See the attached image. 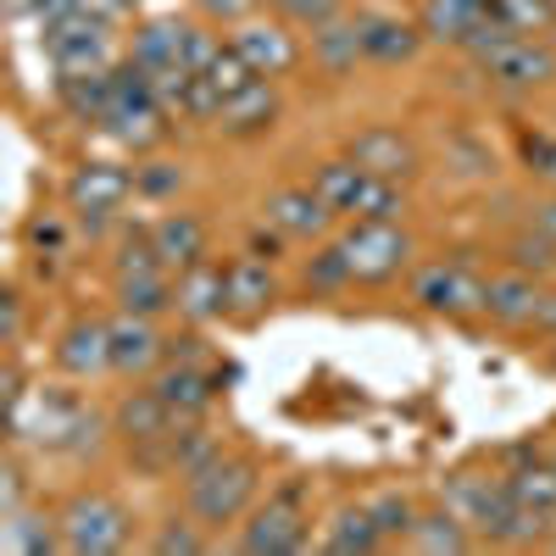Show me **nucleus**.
<instances>
[{
  "mask_svg": "<svg viewBox=\"0 0 556 556\" xmlns=\"http://www.w3.org/2000/svg\"><path fill=\"white\" fill-rule=\"evenodd\" d=\"M190 7H195L206 23H245V17H256L262 0H190Z\"/></svg>",
  "mask_w": 556,
  "mask_h": 556,
  "instance_id": "46",
  "label": "nucleus"
},
{
  "mask_svg": "<svg viewBox=\"0 0 556 556\" xmlns=\"http://www.w3.org/2000/svg\"><path fill=\"white\" fill-rule=\"evenodd\" d=\"M162 362H167L162 317H139V312L112 306V374L128 379V384H146Z\"/></svg>",
  "mask_w": 556,
  "mask_h": 556,
  "instance_id": "15",
  "label": "nucleus"
},
{
  "mask_svg": "<svg viewBox=\"0 0 556 556\" xmlns=\"http://www.w3.org/2000/svg\"><path fill=\"white\" fill-rule=\"evenodd\" d=\"M146 384H151L178 417H206L212 401H217V379L206 374V362H162Z\"/></svg>",
  "mask_w": 556,
  "mask_h": 556,
  "instance_id": "29",
  "label": "nucleus"
},
{
  "mask_svg": "<svg viewBox=\"0 0 556 556\" xmlns=\"http://www.w3.org/2000/svg\"><path fill=\"white\" fill-rule=\"evenodd\" d=\"M73 212H34L28 223H23V245H28V256H67V245H73Z\"/></svg>",
  "mask_w": 556,
  "mask_h": 556,
  "instance_id": "39",
  "label": "nucleus"
},
{
  "mask_svg": "<svg viewBox=\"0 0 556 556\" xmlns=\"http://www.w3.org/2000/svg\"><path fill=\"white\" fill-rule=\"evenodd\" d=\"M545 451H551V462H556V434H551V440H545Z\"/></svg>",
  "mask_w": 556,
  "mask_h": 556,
  "instance_id": "53",
  "label": "nucleus"
},
{
  "mask_svg": "<svg viewBox=\"0 0 556 556\" xmlns=\"http://www.w3.org/2000/svg\"><path fill=\"white\" fill-rule=\"evenodd\" d=\"M39 56L51 62L56 78H78V73H106L117 67V23L96 17V12H67V17H51L39 23Z\"/></svg>",
  "mask_w": 556,
  "mask_h": 556,
  "instance_id": "7",
  "label": "nucleus"
},
{
  "mask_svg": "<svg viewBox=\"0 0 556 556\" xmlns=\"http://www.w3.org/2000/svg\"><path fill=\"white\" fill-rule=\"evenodd\" d=\"M545 367H551V374H556V345H551V351H545Z\"/></svg>",
  "mask_w": 556,
  "mask_h": 556,
  "instance_id": "52",
  "label": "nucleus"
},
{
  "mask_svg": "<svg viewBox=\"0 0 556 556\" xmlns=\"http://www.w3.org/2000/svg\"><path fill=\"white\" fill-rule=\"evenodd\" d=\"M28 501H39L34 495V462L23 445H7V456H0V518L23 513Z\"/></svg>",
  "mask_w": 556,
  "mask_h": 556,
  "instance_id": "40",
  "label": "nucleus"
},
{
  "mask_svg": "<svg viewBox=\"0 0 556 556\" xmlns=\"http://www.w3.org/2000/svg\"><path fill=\"white\" fill-rule=\"evenodd\" d=\"M306 62H312L323 78H351V73L367 62L356 12H340V17H329V23L306 28Z\"/></svg>",
  "mask_w": 556,
  "mask_h": 556,
  "instance_id": "22",
  "label": "nucleus"
},
{
  "mask_svg": "<svg viewBox=\"0 0 556 556\" xmlns=\"http://www.w3.org/2000/svg\"><path fill=\"white\" fill-rule=\"evenodd\" d=\"M56 374L73 379V384H89V379H106L112 374V317H73L67 329L56 334Z\"/></svg>",
  "mask_w": 556,
  "mask_h": 556,
  "instance_id": "17",
  "label": "nucleus"
},
{
  "mask_svg": "<svg viewBox=\"0 0 556 556\" xmlns=\"http://www.w3.org/2000/svg\"><path fill=\"white\" fill-rule=\"evenodd\" d=\"M312 190H317L323 201L334 206V217H340V223H351V217L406 223V212H412V195H406V184H395V178H379V173L356 167V162H351L345 151L312 167Z\"/></svg>",
  "mask_w": 556,
  "mask_h": 556,
  "instance_id": "3",
  "label": "nucleus"
},
{
  "mask_svg": "<svg viewBox=\"0 0 556 556\" xmlns=\"http://www.w3.org/2000/svg\"><path fill=\"white\" fill-rule=\"evenodd\" d=\"M178 424V412L151 390V384H139V390H123L112 401V440L123 451H139V445H162Z\"/></svg>",
  "mask_w": 556,
  "mask_h": 556,
  "instance_id": "20",
  "label": "nucleus"
},
{
  "mask_svg": "<svg viewBox=\"0 0 556 556\" xmlns=\"http://www.w3.org/2000/svg\"><path fill=\"white\" fill-rule=\"evenodd\" d=\"M146 551L151 556H206L212 551V529L184 506V513H173V518H162L156 523V534L146 540Z\"/></svg>",
  "mask_w": 556,
  "mask_h": 556,
  "instance_id": "35",
  "label": "nucleus"
},
{
  "mask_svg": "<svg viewBox=\"0 0 556 556\" xmlns=\"http://www.w3.org/2000/svg\"><path fill=\"white\" fill-rule=\"evenodd\" d=\"M190 34H195V23H190V17H146V23H134L128 62H139L146 73L184 67V51H190Z\"/></svg>",
  "mask_w": 556,
  "mask_h": 556,
  "instance_id": "27",
  "label": "nucleus"
},
{
  "mask_svg": "<svg viewBox=\"0 0 556 556\" xmlns=\"http://www.w3.org/2000/svg\"><path fill=\"white\" fill-rule=\"evenodd\" d=\"M356 28H362V51H367V62H374V67H406L429 45L424 23L401 17V12H384V7H362L356 12Z\"/></svg>",
  "mask_w": 556,
  "mask_h": 556,
  "instance_id": "19",
  "label": "nucleus"
},
{
  "mask_svg": "<svg viewBox=\"0 0 556 556\" xmlns=\"http://www.w3.org/2000/svg\"><path fill=\"white\" fill-rule=\"evenodd\" d=\"M278 117H285V96H278L273 78L240 89V96H228V101L217 106V128H223L228 139H262Z\"/></svg>",
  "mask_w": 556,
  "mask_h": 556,
  "instance_id": "30",
  "label": "nucleus"
},
{
  "mask_svg": "<svg viewBox=\"0 0 556 556\" xmlns=\"http://www.w3.org/2000/svg\"><path fill=\"white\" fill-rule=\"evenodd\" d=\"M362 501H367V513H374V523L384 529L390 551H395V545H406V534H412L417 513H424V506H417V501H412L401 484H379V490H367Z\"/></svg>",
  "mask_w": 556,
  "mask_h": 556,
  "instance_id": "36",
  "label": "nucleus"
},
{
  "mask_svg": "<svg viewBox=\"0 0 556 556\" xmlns=\"http://www.w3.org/2000/svg\"><path fill=\"white\" fill-rule=\"evenodd\" d=\"M162 251L151 240V228H123L112 256H106V273H112V285H123V278H139V273H162ZM173 273V267H167Z\"/></svg>",
  "mask_w": 556,
  "mask_h": 556,
  "instance_id": "37",
  "label": "nucleus"
},
{
  "mask_svg": "<svg viewBox=\"0 0 556 556\" xmlns=\"http://www.w3.org/2000/svg\"><path fill=\"white\" fill-rule=\"evenodd\" d=\"M0 551L12 556H67L62 551V513L45 501H28L23 513L0 518Z\"/></svg>",
  "mask_w": 556,
  "mask_h": 556,
  "instance_id": "25",
  "label": "nucleus"
},
{
  "mask_svg": "<svg viewBox=\"0 0 556 556\" xmlns=\"http://www.w3.org/2000/svg\"><path fill=\"white\" fill-rule=\"evenodd\" d=\"M212 89H217V101H228V96H240V89H251V84H262V73L240 56V45L235 39H223V51L212 56V67L201 73Z\"/></svg>",
  "mask_w": 556,
  "mask_h": 556,
  "instance_id": "41",
  "label": "nucleus"
},
{
  "mask_svg": "<svg viewBox=\"0 0 556 556\" xmlns=\"http://www.w3.org/2000/svg\"><path fill=\"white\" fill-rule=\"evenodd\" d=\"M540 306H545V278H534L523 267H506V262L484 278V317L495 323V329H506V334L534 329Z\"/></svg>",
  "mask_w": 556,
  "mask_h": 556,
  "instance_id": "16",
  "label": "nucleus"
},
{
  "mask_svg": "<svg viewBox=\"0 0 556 556\" xmlns=\"http://www.w3.org/2000/svg\"><path fill=\"white\" fill-rule=\"evenodd\" d=\"M540 551H556V523H551V534H545V545Z\"/></svg>",
  "mask_w": 556,
  "mask_h": 556,
  "instance_id": "51",
  "label": "nucleus"
},
{
  "mask_svg": "<svg viewBox=\"0 0 556 556\" xmlns=\"http://www.w3.org/2000/svg\"><path fill=\"white\" fill-rule=\"evenodd\" d=\"M529 173H540L556 190V139H529Z\"/></svg>",
  "mask_w": 556,
  "mask_h": 556,
  "instance_id": "48",
  "label": "nucleus"
},
{
  "mask_svg": "<svg viewBox=\"0 0 556 556\" xmlns=\"http://www.w3.org/2000/svg\"><path fill=\"white\" fill-rule=\"evenodd\" d=\"M495 468L501 479L518 490L523 506H534V513H545L556 523V462L545 451V440H518V445H506L495 456Z\"/></svg>",
  "mask_w": 556,
  "mask_h": 556,
  "instance_id": "18",
  "label": "nucleus"
},
{
  "mask_svg": "<svg viewBox=\"0 0 556 556\" xmlns=\"http://www.w3.org/2000/svg\"><path fill=\"white\" fill-rule=\"evenodd\" d=\"M0 312H7V323H0V345L7 351H23V323H28V295L17 285H7V301H0Z\"/></svg>",
  "mask_w": 556,
  "mask_h": 556,
  "instance_id": "45",
  "label": "nucleus"
},
{
  "mask_svg": "<svg viewBox=\"0 0 556 556\" xmlns=\"http://www.w3.org/2000/svg\"><path fill=\"white\" fill-rule=\"evenodd\" d=\"M473 67H479L495 89L529 96V89L556 84V39H545V34H513V39H501L495 51L473 56Z\"/></svg>",
  "mask_w": 556,
  "mask_h": 556,
  "instance_id": "11",
  "label": "nucleus"
},
{
  "mask_svg": "<svg viewBox=\"0 0 556 556\" xmlns=\"http://www.w3.org/2000/svg\"><path fill=\"white\" fill-rule=\"evenodd\" d=\"M262 223L278 228L290 245H317V240L340 235V217H334L329 201L312 190V178L306 184H278V190L262 201Z\"/></svg>",
  "mask_w": 556,
  "mask_h": 556,
  "instance_id": "12",
  "label": "nucleus"
},
{
  "mask_svg": "<svg viewBox=\"0 0 556 556\" xmlns=\"http://www.w3.org/2000/svg\"><path fill=\"white\" fill-rule=\"evenodd\" d=\"M445 506H456L468 529L479 534V551H540L551 534V518L518 501V490L501 479V468L490 473H451L440 490Z\"/></svg>",
  "mask_w": 556,
  "mask_h": 556,
  "instance_id": "2",
  "label": "nucleus"
},
{
  "mask_svg": "<svg viewBox=\"0 0 556 556\" xmlns=\"http://www.w3.org/2000/svg\"><path fill=\"white\" fill-rule=\"evenodd\" d=\"M56 513H62V551L67 556H117L134 545V513L101 484L73 490Z\"/></svg>",
  "mask_w": 556,
  "mask_h": 556,
  "instance_id": "5",
  "label": "nucleus"
},
{
  "mask_svg": "<svg viewBox=\"0 0 556 556\" xmlns=\"http://www.w3.org/2000/svg\"><path fill=\"white\" fill-rule=\"evenodd\" d=\"M317 551H329V556H374V551H390V540L374 523V513H367V501H345V506L329 513V523H323Z\"/></svg>",
  "mask_w": 556,
  "mask_h": 556,
  "instance_id": "31",
  "label": "nucleus"
},
{
  "mask_svg": "<svg viewBox=\"0 0 556 556\" xmlns=\"http://www.w3.org/2000/svg\"><path fill=\"white\" fill-rule=\"evenodd\" d=\"M178 323L190 329H206V323L228 317V267L223 262H201L190 273H178V306H173Z\"/></svg>",
  "mask_w": 556,
  "mask_h": 556,
  "instance_id": "24",
  "label": "nucleus"
},
{
  "mask_svg": "<svg viewBox=\"0 0 556 556\" xmlns=\"http://www.w3.org/2000/svg\"><path fill=\"white\" fill-rule=\"evenodd\" d=\"M501 262L506 267H523V273H534V278H545V285H551V278H556V240H545L540 228L529 223V228H518V235L501 245Z\"/></svg>",
  "mask_w": 556,
  "mask_h": 556,
  "instance_id": "38",
  "label": "nucleus"
},
{
  "mask_svg": "<svg viewBox=\"0 0 556 556\" xmlns=\"http://www.w3.org/2000/svg\"><path fill=\"white\" fill-rule=\"evenodd\" d=\"M112 306L117 312H139V317H173L178 306V273H139V278H123L112 285Z\"/></svg>",
  "mask_w": 556,
  "mask_h": 556,
  "instance_id": "33",
  "label": "nucleus"
},
{
  "mask_svg": "<svg viewBox=\"0 0 556 556\" xmlns=\"http://www.w3.org/2000/svg\"><path fill=\"white\" fill-rule=\"evenodd\" d=\"M495 17L518 34H556V0H495Z\"/></svg>",
  "mask_w": 556,
  "mask_h": 556,
  "instance_id": "42",
  "label": "nucleus"
},
{
  "mask_svg": "<svg viewBox=\"0 0 556 556\" xmlns=\"http://www.w3.org/2000/svg\"><path fill=\"white\" fill-rule=\"evenodd\" d=\"M223 267H228V317L256 323V317H267L278 306V295H285L273 262L256 256V251H240L235 262H223Z\"/></svg>",
  "mask_w": 556,
  "mask_h": 556,
  "instance_id": "21",
  "label": "nucleus"
},
{
  "mask_svg": "<svg viewBox=\"0 0 556 556\" xmlns=\"http://www.w3.org/2000/svg\"><path fill=\"white\" fill-rule=\"evenodd\" d=\"M351 256V278L362 290H384L417 267V240L406 223H379V217H351L334 235Z\"/></svg>",
  "mask_w": 556,
  "mask_h": 556,
  "instance_id": "6",
  "label": "nucleus"
},
{
  "mask_svg": "<svg viewBox=\"0 0 556 556\" xmlns=\"http://www.w3.org/2000/svg\"><path fill=\"white\" fill-rule=\"evenodd\" d=\"M151 240H156V251L173 273H190V267L212 262V228L195 212H162L151 223Z\"/></svg>",
  "mask_w": 556,
  "mask_h": 556,
  "instance_id": "28",
  "label": "nucleus"
},
{
  "mask_svg": "<svg viewBox=\"0 0 556 556\" xmlns=\"http://www.w3.org/2000/svg\"><path fill=\"white\" fill-rule=\"evenodd\" d=\"M529 223L540 228L545 240H556V190L545 195V201H534V212H529Z\"/></svg>",
  "mask_w": 556,
  "mask_h": 556,
  "instance_id": "49",
  "label": "nucleus"
},
{
  "mask_svg": "<svg viewBox=\"0 0 556 556\" xmlns=\"http://www.w3.org/2000/svg\"><path fill=\"white\" fill-rule=\"evenodd\" d=\"M12 17H34V23H51V17H67L78 12V0H7Z\"/></svg>",
  "mask_w": 556,
  "mask_h": 556,
  "instance_id": "47",
  "label": "nucleus"
},
{
  "mask_svg": "<svg viewBox=\"0 0 556 556\" xmlns=\"http://www.w3.org/2000/svg\"><path fill=\"white\" fill-rule=\"evenodd\" d=\"M484 278L490 273L473 256L451 251V256H424L417 262L406 273V290H412V301L424 312H434L445 323H462V317H484Z\"/></svg>",
  "mask_w": 556,
  "mask_h": 556,
  "instance_id": "8",
  "label": "nucleus"
},
{
  "mask_svg": "<svg viewBox=\"0 0 556 556\" xmlns=\"http://www.w3.org/2000/svg\"><path fill=\"white\" fill-rule=\"evenodd\" d=\"M534 329H545V334H556V278L545 285V306H540V323Z\"/></svg>",
  "mask_w": 556,
  "mask_h": 556,
  "instance_id": "50",
  "label": "nucleus"
},
{
  "mask_svg": "<svg viewBox=\"0 0 556 556\" xmlns=\"http://www.w3.org/2000/svg\"><path fill=\"white\" fill-rule=\"evenodd\" d=\"M306 545H312V513H306L301 484H285L267 501H256L235 534V551H245V556H295Z\"/></svg>",
  "mask_w": 556,
  "mask_h": 556,
  "instance_id": "9",
  "label": "nucleus"
},
{
  "mask_svg": "<svg viewBox=\"0 0 556 556\" xmlns=\"http://www.w3.org/2000/svg\"><path fill=\"white\" fill-rule=\"evenodd\" d=\"M351 285H356V278H351V256H345L340 240H317L301 256V290L306 295H340Z\"/></svg>",
  "mask_w": 556,
  "mask_h": 556,
  "instance_id": "34",
  "label": "nucleus"
},
{
  "mask_svg": "<svg viewBox=\"0 0 556 556\" xmlns=\"http://www.w3.org/2000/svg\"><path fill=\"white\" fill-rule=\"evenodd\" d=\"M256 501H262V462L251 451H223L212 468L184 479V506H190L206 529L240 523Z\"/></svg>",
  "mask_w": 556,
  "mask_h": 556,
  "instance_id": "4",
  "label": "nucleus"
},
{
  "mask_svg": "<svg viewBox=\"0 0 556 556\" xmlns=\"http://www.w3.org/2000/svg\"><path fill=\"white\" fill-rule=\"evenodd\" d=\"M12 445L39 451V456H96L112 434V412L84 406L62 384H39L17 406H7Z\"/></svg>",
  "mask_w": 556,
  "mask_h": 556,
  "instance_id": "1",
  "label": "nucleus"
},
{
  "mask_svg": "<svg viewBox=\"0 0 556 556\" xmlns=\"http://www.w3.org/2000/svg\"><path fill=\"white\" fill-rule=\"evenodd\" d=\"M112 89H117L112 67H106V73L56 78V106H62L73 123H84V128H101V123H106V112H112Z\"/></svg>",
  "mask_w": 556,
  "mask_h": 556,
  "instance_id": "32",
  "label": "nucleus"
},
{
  "mask_svg": "<svg viewBox=\"0 0 556 556\" xmlns=\"http://www.w3.org/2000/svg\"><path fill=\"white\" fill-rule=\"evenodd\" d=\"M267 7L285 17V23H295V28H317V23H329V17H340L351 0H267Z\"/></svg>",
  "mask_w": 556,
  "mask_h": 556,
  "instance_id": "44",
  "label": "nucleus"
},
{
  "mask_svg": "<svg viewBox=\"0 0 556 556\" xmlns=\"http://www.w3.org/2000/svg\"><path fill=\"white\" fill-rule=\"evenodd\" d=\"M551 39H556V34H551Z\"/></svg>",
  "mask_w": 556,
  "mask_h": 556,
  "instance_id": "54",
  "label": "nucleus"
},
{
  "mask_svg": "<svg viewBox=\"0 0 556 556\" xmlns=\"http://www.w3.org/2000/svg\"><path fill=\"white\" fill-rule=\"evenodd\" d=\"M401 551H417V556H468V551H479V534L468 529V518H462L456 506L434 501V506L417 513V523H412Z\"/></svg>",
  "mask_w": 556,
  "mask_h": 556,
  "instance_id": "26",
  "label": "nucleus"
},
{
  "mask_svg": "<svg viewBox=\"0 0 556 556\" xmlns=\"http://www.w3.org/2000/svg\"><path fill=\"white\" fill-rule=\"evenodd\" d=\"M345 156L367 173L379 178H395V184H412L417 173H424V146L401 128V123H367L345 139Z\"/></svg>",
  "mask_w": 556,
  "mask_h": 556,
  "instance_id": "13",
  "label": "nucleus"
},
{
  "mask_svg": "<svg viewBox=\"0 0 556 556\" xmlns=\"http://www.w3.org/2000/svg\"><path fill=\"white\" fill-rule=\"evenodd\" d=\"M417 23H424L429 45H451V51H468V39L495 17V0H417Z\"/></svg>",
  "mask_w": 556,
  "mask_h": 556,
  "instance_id": "23",
  "label": "nucleus"
},
{
  "mask_svg": "<svg viewBox=\"0 0 556 556\" xmlns=\"http://www.w3.org/2000/svg\"><path fill=\"white\" fill-rule=\"evenodd\" d=\"M240 45V56L262 73V78H290L301 62H306V45H301V34H295V23H285V17H245V23H235V34H228Z\"/></svg>",
  "mask_w": 556,
  "mask_h": 556,
  "instance_id": "14",
  "label": "nucleus"
},
{
  "mask_svg": "<svg viewBox=\"0 0 556 556\" xmlns=\"http://www.w3.org/2000/svg\"><path fill=\"white\" fill-rule=\"evenodd\" d=\"M134 190L146 195V201H173V195L184 190V167L167 162V156H156V162H146V167H134Z\"/></svg>",
  "mask_w": 556,
  "mask_h": 556,
  "instance_id": "43",
  "label": "nucleus"
},
{
  "mask_svg": "<svg viewBox=\"0 0 556 556\" xmlns=\"http://www.w3.org/2000/svg\"><path fill=\"white\" fill-rule=\"evenodd\" d=\"M134 173L117 167V162H78L73 178H67V212L78 217V228L101 235V228L117 223V212L134 201Z\"/></svg>",
  "mask_w": 556,
  "mask_h": 556,
  "instance_id": "10",
  "label": "nucleus"
}]
</instances>
